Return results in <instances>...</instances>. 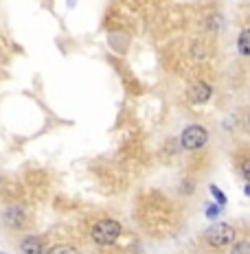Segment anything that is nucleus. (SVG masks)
Instances as JSON below:
<instances>
[{
  "label": "nucleus",
  "mask_w": 250,
  "mask_h": 254,
  "mask_svg": "<svg viewBox=\"0 0 250 254\" xmlns=\"http://www.w3.org/2000/svg\"><path fill=\"white\" fill-rule=\"evenodd\" d=\"M2 221L13 230H20L26 226V213L22 206H7L2 210Z\"/></svg>",
  "instance_id": "nucleus-4"
},
{
  "label": "nucleus",
  "mask_w": 250,
  "mask_h": 254,
  "mask_svg": "<svg viewBox=\"0 0 250 254\" xmlns=\"http://www.w3.org/2000/svg\"><path fill=\"white\" fill-rule=\"evenodd\" d=\"M206 140H209V131H206V127H202V125H189L187 129L182 131V136H180L182 147L189 151L202 149V147L206 145Z\"/></svg>",
  "instance_id": "nucleus-3"
},
{
  "label": "nucleus",
  "mask_w": 250,
  "mask_h": 254,
  "mask_svg": "<svg viewBox=\"0 0 250 254\" xmlns=\"http://www.w3.org/2000/svg\"><path fill=\"white\" fill-rule=\"evenodd\" d=\"M189 101L191 103H198V105H202V103H206L211 99V94H213V90H211V86L209 83H204V81H195V83H191L189 86Z\"/></svg>",
  "instance_id": "nucleus-5"
},
{
  "label": "nucleus",
  "mask_w": 250,
  "mask_h": 254,
  "mask_svg": "<svg viewBox=\"0 0 250 254\" xmlns=\"http://www.w3.org/2000/svg\"><path fill=\"white\" fill-rule=\"evenodd\" d=\"M235 237H237L235 228H233L231 224H224V221H220V224H213L211 228H206V232H204L206 243L213 246V248H226V246H231V243L235 241Z\"/></svg>",
  "instance_id": "nucleus-2"
},
{
  "label": "nucleus",
  "mask_w": 250,
  "mask_h": 254,
  "mask_svg": "<svg viewBox=\"0 0 250 254\" xmlns=\"http://www.w3.org/2000/svg\"><path fill=\"white\" fill-rule=\"evenodd\" d=\"M0 254H4V252H0Z\"/></svg>",
  "instance_id": "nucleus-14"
},
{
  "label": "nucleus",
  "mask_w": 250,
  "mask_h": 254,
  "mask_svg": "<svg viewBox=\"0 0 250 254\" xmlns=\"http://www.w3.org/2000/svg\"><path fill=\"white\" fill-rule=\"evenodd\" d=\"M242 171H244V178H246L248 182H250V160L244 162V169H242Z\"/></svg>",
  "instance_id": "nucleus-12"
},
{
  "label": "nucleus",
  "mask_w": 250,
  "mask_h": 254,
  "mask_svg": "<svg viewBox=\"0 0 250 254\" xmlns=\"http://www.w3.org/2000/svg\"><path fill=\"white\" fill-rule=\"evenodd\" d=\"M211 193H213V197H215V202L220 204V206H224L226 204V195H224V190H220L215 187V184H211Z\"/></svg>",
  "instance_id": "nucleus-8"
},
{
  "label": "nucleus",
  "mask_w": 250,
  "mask_h": 254,
  "mask_svg": "<svg viewBox=\"0 0 250 254\" xmlns=\"http://www.w3.org/2000/svg\"><path fill=\"white\" fill-rule=\"evenodd\" d=\"M233 254H250V241H239L233 248Z\"/></svg>",
  "instance_id": "nucleus-10"
},
{
  "label": "nucleus",
  "mask_w": 250,
  "mask_h": 254,
  "mask_svg": "<svg viewBox=\"0 0 250 254\" xmlns=\"http://www.w3.org/2000/svg\"><path fill=\"white\" fill-rule=\"evenodd\" d=\"M237 49L244 57H250V29L242 31L239 33V40H237Z\"/></svg>",
  "instance_id": "nucleus-7"
},
{
  "label": "nucleus",
  "mask_w": 250,
  "mask_h": 254,
  "mask_svg": "<svg viewBox=\"0 0 250 254\" xmlns=\"http://www.w3.org/2000/svg\"><path fill=\"white\" fill-rule=\"evenodd\" d=\"M90 237L99 246H112L121 237V224L116 219H99L97 224L90 228Z\"/></svg>",
  "instance_id": "nucleus-1"
},
{
  "label": "nucleus",
  "mask_w": 250,
  "mask_h": 254,
  "mask_svg": "<svg viewBox=\"0 0 250 254\" xmlns=\"http://www.w3.org/2000/svg\"><path fill=\"white\" fill-rule=\"evenodd\" d=\"M244 190H246V195H250V184H248V187H246V189H244Z\"/></svg>",
  "instance_id": "nucleus-13"
},
{
  "label": "nucleus",
  "mask_w": 250,
  "mask_h": 254,
  "mask_svg": "<svg viewBox=\"0 0 250 254\" xmlns=\"http://www.w3.org/2000/svg\"><path fill=\"white\" fill-rule=\"evenodd\" d=\"M20 250L22 254H44V241L35 235H29L20 241Z\"/></svg>",
  "instance_id": "nucleus-6"
},
{
  "label": "nucleus",
  "mask_w": 250,
  "mask_h": 254,
  "mask_svg": "<svg viewBox=\"0 0 250 254\" xmlns=\"http://www.w3.org/2000/svg\"><path fill=\"white\" fill-rule=\"evenodd\" d=\"M49 254H79V252L73 246H55Z\"/></svg>",
  "instance_id": "nucleus-9"
},
{
  "label": "nucleus",
  "mask_w": 250,
  "mask_h": 254,
  "mask_svg": "<svg viewBox=\"0 0 250 254\" xmlns=\"http://www.w3.org/2000/svg\"><path fill=\"white\" fill-rule=\"evenodd\" d=\"M217 215H220V208H217V206H209V208H206V217H209V219H215Z\"/></svg>",
  "instance_id": "nucleus-11"
}]
</instances>
